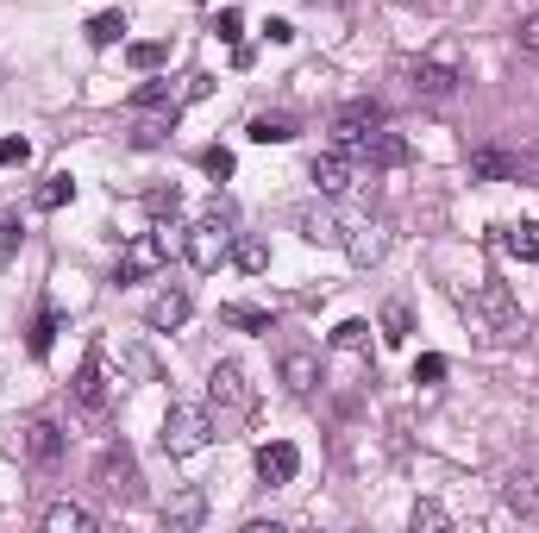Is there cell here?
<instances>
[{
    "mask_svg": "<svg viewBox=\"0 0 539 533\" xmlns=\"http://www.w3.org/2000/svg\"><path fill=\"white\" fill-rule=\"evenodd\" d=\"M207 439H214V408L207 402H176L163 414V452L170 458H195Z\"/></svg>",
    "mask_w": 539,
    "mask_h": 533,
    "instance_id": "1",
    "label": "cell"
},
{
    "mask_svg": "<svg viewBox=\"0 0 539 533\" xmlns=\"http://www.w3.org/2000/svg\"><path fill=\"white\" fill-rule=\"evenodd\" d=\"M464 308H477V314L489 320V333H502V339H508V333H521V301H514L508 283H496V276H483Z\"/></svg>",
    "mask_w": 539,
    "mask_h": 533,
    "instance_id": "2",
    "label": "cell"
},
{
    "mask_svg": "<svg viewBox=\"0 0 539 533\" xmlns=\"http://www.w3.org/2000/svg\"><path fill=\"white\" fill-rule=\"evenodd\" d=\"M207 408L232 414V421H245V414H251V383H245L239 364H214V370H207Z\"/></svg>",
    "mask_w": 539,
    "mask_h": 533,
    "instance_id": "3",
    "label": "cell"
},
{
    "mask_svg": "<svg viewBox=\"0 0 539 533\" xmlns=\"http://www.w3.org/2000/svg\"><path fill=\"white\" fill-rule=\"evenodd\" d=\"M182 251H189V264L195 270H220V264H232V233H226V220H195L189 226V239H182Z\"/></svg>",
    "mask_w": 539,
    "mask_h": 533,
    "instance_id": "4",
    "label": "cell"
},
{
    "mask_svg": "<svg viewBox=\"0 0 539 533\" xmlns=\"http://www.w3.org/2000/svg\"><path fill=\"white\" fill-rule=\"evenodd\" d=\"M163 258H170V245H163L157 233H138V239L120 251V264H113V283H145V276L163 270Z\"/></svg>",
    "mask_w": 539,
    "mask_h": 533,
    "instance_id": "5",
    "label": "cell"
},
{
    "mask_svg": "<svg viewBox=\"0 0 539 533\" xmlns=\"http://www.w3.org/2000/svg\"><path fill=\"white\" fill-rule=\"evenodd\" d=\"M377 126H383V101H345V107L333 113V145H339V151H358Z\"/></svg>",
    "mask_w": 539,
    "mask_h": 533,
    "instance_id": "6",
    "label": "cell"
},
{
    "mask_svg": "<svg viewBox=\"0 0 539 533\" xmlns=\"http://www.w3.org/2000/svg\"><path fill=\"white\" fill-rule=\"evenodd\" d=\"M295 471H301V452L289 446V439H270V446H257V483L283 490V483H295Z\"/></svg>",
    "mask_w": 539,
    "mask_h": 533,
    "instance_id": "7",
    "label": "cell"
},
{
    "mask_svg": "<svg viewBox=\"0 0 539 533\" xmlns=\"http://www.w3.org/2000/svg\"><path fill=\"white\" fill-rule=\"evenodd\" d=\"M76 408L82 414H107V364H101V352H88L82 370H76Z\"/></svg>",
    "mask_w": 539,
    "mask_h": 533,
    "instance_id": "8",
    "label": "cell"
},
{
    "mask_svg": "<svg viewBox=\"0 0 539 533\" xmlns=\"http://www.w3.org/2000/svg\"><path fill=\"white\" fill-rule=\"evenodd\" d=\"M502 502H508L521 521H539V471H533V465L508 471V477H502Z\"/></svg>",
    "mask_w": 539,
    "mask_h": 533,
    "instance_id": "9",
    "label": "cell"
},
{
    "mask_svg": "<svg viewBox=\"0 0 539 533\" xmlns=\"http://www.w3.org/2000/svg\"><path fill=\"white\" fill-rule=\"evenodd\" d=\"M207 521V496L195 490V483H189V490H176L170 502H163V527H170V533H195Z\"/></svg>",
    "mask_w": 539,
    "mask_h": 533,
    "instance_id": "10",
    "label": "cell"
},
{
    "mask_svg": "<svg viewBox=\"0 0 539 533\" xmlns=\"http://www.w3.org/2000/svg\"><path fill=\"white\" fill-rule=\"evenodd\" d=\"M95 477H101V490H107V496L138 502V465H132V452H107Z\"/></svg>",
    "mask_w": 539,
    "mask_h": 533,
    "instance_id": "11",
    "label": "cell"
},
{
    "mask_svg": "<svg viewBox=\"0 0 539 533\" xmlns=\"http://www.w3.org/2000/svg\"><path fill=\"white\" fill-rule=\"evenodd\" d=\"M308 176H314V189H320L326 201L345 195V189H351V151H339V145H333L326 157H314V170H308Z\"/></svg>",
    "mask_w": 539,
    "mask_h": 533,
    "instance_id": "12",
    "label": "cell"
},
{
    "mask_svg": "<svg viewBox=\"0 0 539 533\" xmlns=\"http://www.w3.org/2000/svg\"><path fill=\"white\" fill-rule=\"evenodd\" d=\"M358 157H370L377 170H402V164H408V138H402V132H383V126H377V132H370L364 145H358Z\"/></svg>",
    "mask_w": 539,
    "mask_h": 533,
    "instance_id": "13",
    "label": "cell"
},
{
    "mask_svg": "<svg viewBox=\"0 0 539 533\" xmlns=\"http://www.w3.org/2000/svg\"><path fill=\"white\" fill-rule=\"evenodd\" d=\"M458 88V69L445 63V57H427V63H414V95H427V101H445Z\"/></svg>",
    "mask_w": 539,
    "mask_h": 533,
    "instance_id": "14",
    "label": "cell"
},
{
    "mask_svg": "<svg viewBox=\"0 0 539 533\" xmlns=\"http://www.w3.org/2000/svg\"><path fill=\"white\" fill-rule=\"evenodd\" d=\"M471 176L477 182H508V176H521V157L502 151V145H477L471 151Z\"/></svg>",
    "mask_w": 539,
    "mask_h": 533,
    "instance_id": "15",
    "label": "cell"
},
{
    "mask_svg": "<svg viewBox=\"0 0 539 533\" xmlns=\"http://www.w3.org/2000/svg\"><path fill=\"white\" fill-rule=\"evenodd\" d=\"M496 245L508 251V258H521V264H539V226H533V220L496 226Z\"/></svg>",
    "mask_w": 539,
    "mask_h": 533,
    "instance_id": "16",
    "label": "cell"
},
{
    "mask_svg": "<svg viewBox=\"0 0 539 533\" xmlns=\"http://www.w3.org/2000/svg\"><path fill=\"white\" fill-rule=\"evenodd\" d=\"M57 452H63L57 421H32L26 427V458H32V465H57Z\"/></svg>",
    "mask_w": 539,
    "mask_h": 533,
    "instance_id": "17",
    "label": "cell"
},
{
    "mask_svg": "<svg viewBox=\"0 0 539 533\" xmlns=\"http://www.w3.org/2000/svg\"><path fill=\"white\" fill-rule=\"evenodd\" d=\"M44 527H51V533H88V527H95V508H82V502H51V508H44Z\"/></svg>",
    "mask_w": 539,
    "mask_h": 533,
    "instance_id": "18",
    "label": "cell"
},
{
    "mask_svg": "<svg viewBox=\"0 0 539 533\" xmlns=\"http://www.w3.org/2000/svg\"><path fill=\"white\" fill-rule=\"evenodd\" d=\"M145 320H151L157 333H170V327H182V320H189V295H182V289H170V295H157Z\"/></svg>",
    "mask_w": 539,
    "mask_h": 533,
    "instance_id": "19",
    "label": "cell"
},
{
    "mask_svg": "<svg viewBox=\"0 0 539 533\" xmlns=\"http://www.w3.org/2000/svg\"><path fill=\"white\" fill-rule=\"evenodd\" d=\"M283 383L295 389V396H314V383H320V364H314L308 352H289V358H283Z\"/></svg>",
    "mask_w": 539,
    "mask_h": 533,
    "instance_id": "20",
    "label": "cell"
},
{
    "mask_svg": "<svg viewBox=\"0 0 539 533\" xmlns=\"http://www.w3.org/2000/svg\"><path fill=\"white\" fill-rule=\"evenodd\" d=\"M251 138H257V145H289V138H295V120H289V113H257V120H251Z\"/></svg>",
    "mask_w": 539,
    "mask_h": 533,
    "instance_id": "21",
    "label": "cell"
},
{
    "mask_svg": "<svg viewBox=\"0 0 539 533\" xmlns=\"http://www.w3.org/2000/svg\"><path fill=\"white\" fill-rule=\"evenodd\" d=\"M295 226H301V239H308V245H339V226H333V214H326V207H308Z\"/></svg>",
    "mask_w": 539,
    "mask_h": 533,
    "instance_id": "22",
    "label": "cell"
},
{
    "mask_svg": "<svg viewBox=\"0 0 539 533\" xmlns=\"http://www.w3.org/2000/svg\"><path fill=\"white\" fill-rule=\"evenodd\" d=\"M232 264H239L245 276H257L270 264V251H264V239H232Z\"/></svg>",
    "mask_w": 539,
    "mask_h": 533,
    "instance_id": "23",
    "label": "cell"
},
{
    "mask_svg": "<svg viewBox=\"0 0 539 533\" xmlns=\"http://www.w3.org/2000/svg\"><path fill=\"white\" fill-rule=\"evenodd\" d=\"M414 333V314H408V301H389V308H383V339L389 345H402Z\"/></svg>",
    "mask_w": 539,
    "mask_h": 533,
    "instance_id": "24",
    "label": "cell"
},
{
    "mask_svg": "<svg viewBox=\"0 0 539 533\" xmlns=\"http://www.w3.org/2000/svg\"><path fill=\"white\" fill-rule=\"evenodd\" d=\"M63 333V314L57 308H44L38 320H32V358H44V352H51V339Z\"/></svg>",
    "mask_w": 539,
    "mask_h": 533,
    "instance_id": "25",
    "label": "cell"
},
{
    "mask_svg": "<svg viewBox=\"0 0 539 533\" xmlns=\"http://www.w3.org/2000/svg\"><path fill=\"white\" fill-rule=\"evenodd\" d=\"M383 226H358V239H351V258H358V264H377L383 258Z\"/></svg>",
    "mask_w": 539,
    "mask_h": 533,
    "instance_id": "26",
    "label": "cell"
},
{
    "mask_svg": "<svg viewBox=\"0 0 539 533\" xmlns=\"http://www.w3.org/2000/svg\"><path fill=\"white\" fill-rule=\"evenodd\" d=\"M88 38H95V44H120L126 38V19L120 13H95V19H88Z\"/></svg>",
    "mask_w": 539,
    "mask_h": 533,
    "instance_id": "27",
    "label": "cell"
},
{
    "mask_svg": "<svg viewBox=\"0 0 539 533\" xmlns=\"http://www.w3.org/2000/svg\"><path fill=\"white\" fill-rule=\"evenodd\" d=\"M69 195H76V182H69V176H51V182L38 189V207H44V214H57V207H63Z\"/></svg>",
    "mask_w": 539,
    "mask_h": 533,
    "instance_id": "28",
    "label": "cell"
},
{
    "mask_svg": "<svg viewBox=\"0 0 539 533\" xmlns=\"http://www.w3.org/2000/svg\"><path fill=\"white\" fill-rule=\"evenodd\" d=\"M333 345H339V352H364L370 327H364V320H345V327H333Z\"/></svg>",
    "mask_w": 539,
    "mask_h": 533,
    "instance_id": "29",
    "label": "cell"
},
{
    "mask_svg": "<svg viewBox=\"0 0 539 533\" xmlns=\"http://www.w3.org/2000/svg\"><path fill=\"white\" fill-rule=\"evenodd\" d=\"M201 170L214 176V182H226V176H232V151H226V145H207V151H201Z\"/></svg>",
    "mask_w": 539,
    "mask_h": 533,
    "instance_id": "30",
    "label": "cell"
},
{
    "mask_svg": "<svg viewBox=\"0 0 539 533\" xmlns=\"http://www.w3.org/2000/svg\"><path fill=\"white\" fill-rule=\"evenodd\" d=\"M232 327H245V333H270V314L264 308H226Z\"/></svg>",
    "mask_w": 539,
    "mask_h": 533,
    "instance_id": "31",
    "label": "cell"
},
{
    "mask_svg": "<svg viewBox=\"0 0 539 533\" xmlns=\"http://www.w3.org/2000/svg\"><path fill=\"white\" fill-rule=\"evenodd\" d=\"M414 527H452V515L439 502H414Z\"/></svg>",
    "mask_w": 539,
    "mask_h": 533,
    "instance_id": "32",
    "label": "cell"
},
{
    "mask_svg": "<svg viewBox=\"0 0 539 533\" xmlns=\"http://www.w3.org/2000/svg\"><path fill=\"white\" fill-rule=\"evenodd\" d=\"M126 57H132V69H157L163 63V44H132Z\"/></svg>",
    "mask_w": 539,
    "mask_h": 533,
    "instance_id": "33",
    "label": "cell"
},
{
    "mask_svg": "<svg viewBox=\"0 0 539 533\" xmlns=\"http://www.w3.org/2000/svg\"><path fill=\"white\" fill-rule=\"evenodd\" d=\"M439 377H445V358L439 352H427V358L414 364V383H439Z\"/></svg>",
    "mask_w": 539,
    "mask_h": 533,
    "instance_id": "34",
    "label": "cell"
},
{
    "mask_svg": "<svg viewBox=\"0 0 539 533\" xmlns=\"http://www.w3.org/2000/svg\"><path fill=\"white\" fill-rule=\"evenodd\" d=\"M514 44H521L527 57H539V13H533V19H521V32H514Z\"/></svg>",
    "mask_w": 539,
    "mask_h": 533,
    "instance_id": "35",
    "label": "cell"
},
{
    "mask_svg": "<svg viewBox=\"0 0 539 533\" xmlns=\"http://www.w3.org/2000/svg\"><path fill=\"white\" fill-rule=\"evenodd\" d=\"M26 157H32L26 138H0V164H26Z\"/></svg>",
    "mask_w": 539,
    "mask_h": 533,
    "instance_id": "36",
    "label": "cell"
},
{
    "mask_svg": "<svg viewBox=\"0 0 539 533\" xmlns=\"http://www.w3.org/2000/svg\"><path fill=\"white\" fill-rule=\"evenodd\" d=\"M163 101H170V88H163V82H145V88L132 95V107H163Z\"/></svg>",
    "mask_w": 539,
    "mask_h": 533,
    "instance_id": "37",
    "label": "cell"
},
{
    "mask_svg": "<svg viewBox=\"0 0 539 533\" xmlns=\"http://www.w3.org/2000/svg\"><path fill=\"white\" fill-rule=\"evenodd\" d=\"M214 32H220L226 44H239V32H245V19H239V13H220V19H214Z\"/></svg>",
    "mask_w": 539,
    "mask_h": 533,
    "instance_id": "38",
    "label": "cell"
}]
</instances>
